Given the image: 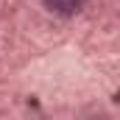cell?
Segmentation results:
<instances>
[{
    "label": "cell",
    "mask_w": 120,
    "mask_h": 120,
    "mask_svg": "<svg viewBox=\"0 0 120 120\" xmlns=\"http://www.w3.org/2000/svg\"><path fill=\"white\" fill-rule=\"evenodd\" d=\"M90 120H106V117H90Z\"/></svg>",
    "instance_id": "2"
},
{
    "label": "cell",
    "mask_w": 120,
    "mask_h": 120,
    "mask_svg": "<svg viewBox=\"0 0 120 120\" xmlns=\"http://www.w3.org/2000/svg\"><path fill=\"white\" fill-rule=\"evenodd\" d=\"M84 3H87V0H45V6H48L50 11L61 14V17H70V14H75V11H81Z\"/></svg>",
    "instance_id": "1"
}]
</instances>
